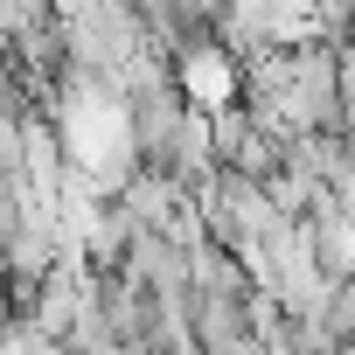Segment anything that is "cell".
I'll use <instances>...</instances> for the list:
<instances>
[{
  "label": "cell",
  "instance_id": "cell-1",
  "mask_svg": "<svg viewBox=\"0 0 355 355\" xmlns=\"http://www.w3.org/2000/svg\"><path fill=\"white\" fill-rule=\"evenodd\" d=\"M174 84H182V98L196 112H223L244 98V56H230L216 35L189 42V49H174Z\"/></svg>",
  "mask_w": 355,
  "mask_h": 355
},
{
  "label": "cell",
  "instance_id": "cell-2",
  "mask_svg": "<svg viewBox=\"0 0 355 355\" xmlns=\"http://www.w3.org/2000/svg\"><path fill=\"white\" fill-rule=\"evenodd\" d=\"M306 237H313V258H320L327 279H355V216H348V209L320 202V209L306 216Z\"/></svg>",
  "mask_w": 355,
  "mask_h": 355
},
{
  "label": "cell",
  "instance_id": "cell-3",
  "mask_svg": "<svg viewBox=\"0 0 355 355\" xmlns=\"http://www.w3.org/2000/svg\"><path fill=\"white\" fill-rule=\"evenodd\" d=\"M0 279H8V272H0Z\"/></svg>",
  "mask_w": 355,
  "mask_h": 355
}]
</instances>
